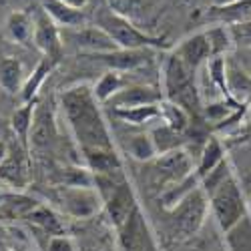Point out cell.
Returning a JSON list of instances; mask_svg holds the SVG:
<instances>
[{
    "instance_id": "9c48e42d",
    "label": "cell",
    "mask_w": 251,
    "mask_h": 251,
    "mask_svg": "<svg viewBox=\"0 0 251 251\" xmlns=\"http://www.w3.org/2000/svg\"><path fill=\"white\" fill-rule=\"evenodd\" d=\"M141 203L137 199V193H135L129 179L119 183L107 197H102V211L107 215V219L113 225L115 231L125 225V221L131 217V213Z\"/></svg>"
},
{
    "instance_id": "ffe728a7",
    "label": "cell",
    "mask_w": 251,
    "mask_h": 251,
    "mask_svg": "<svg viewBox=\"0 0 251 251\" xmlns=\"http://www.w3.org/2000/svg\"><path fill=\"white\" fill-rule=\"evenodd\" d=\"M58 58H50V56H43L38 60V65L34 67L32 75L25 78V85L20 89V100L23 102H30L38 99V91L43 87V82L50 76V73L58 67Z\"/></svg>"
},
{
    "instance_id": "7c38bea8",
    "label": "cell",
    "mask_w": 251,
    "mask_h": 251,
    "mask_svg": "<svg viewBox=\"0 0 251 251\" xmlns=\"http://www.w3.org/2000/svg\"><path fill=\"white\" fill-rule=\"evenodd\" d=\"M153 56V49H115L109 52L89 54L87 58H93L95 62L107 67V71L117 73H129L145 67Z\"/></svg>"
},
{
    "instance_id": "d4e9b609",
    "label": "cell",
    "mask_w": 251,
    "mask_h": 251,
    "mask_svg": "<svg viewBox=\"0 0 251 251\" xmlns=\"http://www.w3.org/2000/svg\"><path fill=\"white\" fill-rule=\"evenodd\" d=\"M36 104H38V99L36 100H30V102H23L12 113V117H10V129H12L14 137L18 139L20 147H23L25 151L28 149V137H30V127H32V119H34Z\"/></svg>"
},
{
    "instance_id": "5b68a950",
    "label": "cell",
    "mask_w": 251,
    "mask_h": 251,
    "mask_svg": "<svg viewBox=\"0 0 251 251\" xmlns=\"http://www.w3.org/2000/svg\"><path fill=\"white\" fill-rule=\"evenodd\" d=\"M95 25L107 32L119 49H163L165 40L141 30L133 20L115 14L109 6H102L95 12Z\"/></svg>"
},
{
    "instance_id": "e0dca14e",
    "label": "cell",
    "mask_w": 251,
    "mask_h": 251,
    "mask_svg": "<svg viewBox=\"0 0 251 251\" xmlns=\"http://www.w3.org/2000/svg\"><path fill=\"white\" fill-rule=\"evenodd\" d=\"M205 20L211 25H239L251 20V0H235L225 6H209Z\"/></svg>"
},
{
    "instance_id": "d6a6232c",
    "label": "cell",
    "mask_w": 251,
    "mask_h": 251,
    "mask_svg": "<svg viewBox=\"0 0 251 251\" xmlns=\"http://www.w3.org/2000/svg\"><path fill=\"white\" fill-rule=\"evenodd\" d=\"M199 187V179L195 177V173H191L189 177H185L183 181L171 185V187H167V189H163L159 193V203H161V209L165 211V209H171L175 207L183 197H187L193 189H197Z\"/></svg>"
},
{
    "instance_id": "f1b7e54d",
    "label": "cell",
    "mask_w": 251,
    "mask_h": 251,
    "mask_svg": "<svg viewBox=\"0 0 251 251\" xmlns=\"http://www.w3.org/2000/svg\"><path fill=\"white\" fill-rule=\"evenodd\" d=\"M225 251H251V213L223 233Z\"/></svg>"
},
{
    "instance_id": "7402d4cb",
    "label": "cell",
    "mask_w": 251,
    "mask_h": 251,
    "mask_svg": "<svg viewBox=\"0 0 251 251\" xmlns=\"http://www.w3.org/2000/svg\"><path fill=\"white\" fill-rule=\"evenodd\" d=\"M25 67L14 56L0 58V89L8 95H20V89L25 85Z\"/></svg>"
},
{
    "instance_id": "2e32d148",
    "label": "cell",
    "mask_w": 251,
    "mask_h": 251,
    "mask_svg": "<svg viewBox=\"0 0 251 251\" xmlns=\"http://www.w3.org/2000/svg\"><path fill=\"white\" fill-rule=\"evenodd\" d=\"M80 157L85 161V167L93 175L102 173H115L123 169V159L117 153L115 147H99V149H87L80 151Z\"/></svg>"
},
{
    "instance_id": "d590c367",
    "label": "cell",
    "mask_w": 251,
    "mask_h": 251,
    "mask_svg": "<svg viewBox=\"0 0 251 251\" xmlns=\"http://www.w3.org/2000/svg\"><path fill=\"white\" fill-rule=\"evenodd\" d=\"M127 153L135 161H141V163H151L157 157L155 145H153L149 133H139V135L131 137L127 143Z\"/></svg>"
},
{
    "instance_id": "52a82bcc",
    "label": "cell",
    "mask_w": 251,
    "mask_h": 251,
    "mask_svg": "<svg viewBox=\"0 0 251 251\" xmlns=\"http://www.w3.org/2000/svg\"><path fill=\"white\" fill-rule=\"evenodd\" d=\"M117 243L121 251H163L141 205L125 221V225L117 229Z\"/></svg>"
},
{
    "instance_id": "44dd1931",
    "label": "cell",
    "mask_w": 251,
    "mask_h": 251,
    "mask_svg": "<svg viewBox=\"0 0 251 251\" xmlns=\"http://www.w3.org/2000/svg\"><path fill=\"white\" fill-rule=\"evenodd\" d=\"M225 157H227V153H225L223 141H221L217 135H211V137L207 139L205 147L201 149V153H199V157H197V161H195L193 173H195V177L199 179V183H201V179H203L209 171H213Z\"/></svg>"
},
{
    "instance_id": "603a6c76",
    "label": "cell",
    "mask_w": 251,
    "mask_h": 251,
    "mask_svg": "<svg viewBox=\"0 0 251 251\" xmlns=\"http://www.w3.org/2000/svg\"><path fill=\"white\" fill-rule=\"evenodd\" d=\"M25 219H28L32 225H36L40 231H45L47 235H67L65 233V223L58 217V213H54L50 207L36 203L30 211L25 215Z\"/></svg>"
},
{
    "instance_id": "cb8c5ba5",
    "label": "cell",
    "mask_w": 251,
    "mask_h": 251,
    "mask_svg": "<svg viewBox=\"0 0 251 251\" xmlns=\"http://www.w3.org/2000/svg\"><path fill=\"white\" fill-rule=\"evenodd\" d=\"M147 133H149V137L155 145L157 155H165V153H171L175 149L185 147V135L173 131L171 127H167L163 121H157V125H153Z\"/></svg>"
},
{
    "instance_id": "1f68e13d",
    "label": "cell",
    "mask_w": 251,
    "mask_h": 251,
    "mask_svg": "<svg viewBox=\"0 0 251 251\" xmlns=\"http://www.w3.org/2000/svg\"><path fill=\"white\" fill-rule=\"evenodd\" d=\"M205 38L209 43V49H211V58L213 56H227L235 49L231 32H229V26L225 25H211L209 28L203 30Z\"/></svg>"
},
{
    "instance_id": "6da1fadb",
    "label": "cell",
    "mask_w": 251,
    "mask_h": 251,
    "mask_svg": "<svg viewBox=\"0 0 251 251\" xmlns=\"http://www.w3.org/2000/svg\"><path fill=\"white\" fill-rule=\"evenodd\" d=\"M58 104L78 145V151L115 147L111 129L102 117L100 102L93 95V87H89L87 82L69 87L62 91Z\"/></svg>"
},
{
    "instance_id": "ac0fdd59",
    "label": "cell",
    "mask_w": 251,
    "mask_h": 251,
    "mask_svg": "<svg viewBox=\"0 0 251 251\" xmlns=\"http://www.w3.org/2000/svg\"><path fill=\"white\" fill-rule=\"evenodd\" d=\"M43 10L54 20V25L58 28H80L87 25V14L85 10L73 8L60 0H43Z\"/></svg>"
},
{
    "instance_id": "836d02e7",
    "label": "cell",
    "mask_w": 251,
    "mask_h": 251,
    "mask_svg": "<svg viewBox=\"0 0 251 251\" xmlns=\"http://www.w3.org/2000/svg\"><path fill=\"white\" fill-rule=\"evenodd\" d=\"M104 2L115 14L129 18L133 23L139 18H145L147 10L151 8V0H104Z\"/></svg>"
},
{
    "instance_id": "5bb4252c",
    "label": "cell",
    "mask_w": 251,
    "mask_h": 251,
    "mask_svg": "<svg viewBox=\"0 0 251 251\" xmlns=\"http://www.w3.org/2000/svg\"><path fill=\"white\" fill-rule=\"evenodd\" d=\"M163 100V91L149 85H127L121 91H117L107 102L111 111L117 109H131V107H143V104H157Z\"/></svg>"
},
{
    "instance_id": "277c9868",
    "label": "cell",
    "mask_w": 251,
    "mask_h": 251,
    "mask_svg": "<svg viewBox=\"0 0 251 251\" xmlns=\"http://www.w3.org/2000/svg\"><path fill=\"white\" fill-rule=\"evenodd\" d=\"M207 199H209V219L217 225L221 233H225L227 229H231L247 213H251L249 203L245 199V193L235 173L229 175Z\"/></svg>"
},
{
    "instance_id": "d6986e66",
    "label": "cell",
    "mask_w": 251,
    "mask_h": 251,
    "mask_svg": "<svg viewBox=\"0 0 251 251\" xmlns=\"http://www.w3.org/2000/svg\"><path fill=\"white\" fill-rule=\"evenodd\" d=\"M225 80H227V91L233 100L251 104V73H247L239 62L227 58Z\"/></svg>"
},
{
    "instance_id": "b9f144b4",
    "label": "cell",
    "mask_w": 251,
    "mask_h": 251,
    "mask_svg": "<svg viewBox=\"0 0 251 251\" xmlns=\"http://www.w3.org/2000/svg\"><path fill=\"white\" fill-rule=\"evenodd\" d=\"M235 0H209V4L211 6H225V4H231Z\"/></svg>"
},
{
    "instance_id": "4316f807",
    "label": "cell",
    "mask_w": 251,
    "mask_h": 251,
    "mask_svg": "<svg viewBox=\"0 0 251 251\" xmlns=\"http://www.w3.org/2000/svg\"><path fill=\"white\" fill-rule=\"evenodd\" d=\"M173 247H175V251H225L223 233L217 227L211 233H207L203 227L197 235L185 239V241H179V243H173Z\"/></svg>"
},
{
    "instance_id": "8992f818",
    "label": "cell",
    "mask_w": 251,
    "mask_h": 251,
    "mask_svg": "<svg viewBox=\"0 0 251 251\" xmlns=\"http://www.w3.org/2000/svg\"><path fill=\"white\" fill-rule=\"evenodd\" d=\"M56 201L69 217L85 221L102 211V199L95 187H56Z\"/></svg>"
},
{
    "instance_id": "ba28073f",
    "label": "cell",
    "mask_w": 251,
    "mask_h": 251,
    "mask_svg": "<svg viewBox=\"0 0 251 251\" xmlns=\"http://www.w3.org/2000/svg\"><path fill=\"white\" fill-rule=\"evenodd\" d=\"M195 169L193 157L185 149H175L171 153L157 155L151 161V175H153V185L159 189V193L167 187H171L185 177H189Z\"/></svg>"
},
{
    "instance_id": "f35d334b",
    "label": "cell",
    "mask_w": 251,
    "mask_h": 251,
    "mask_svg": "<svg viewBox=\"0 0 251 251\" xmlns=\"http://www.w3.org/2000/svg\"><path fill=\"white\" fill-rule=\"evenodd\" d=\"M45 251H78L76 243L73 237L69 235H52L47 241V249Z\"/></svg>"
},
{
    "instance_id": "3957f363",
    "label": "cell",
    "mask_w": 251,
    "mask_h": 251,
    "mask_svg": "<svg viewBox=\"0 0 251 251\" xmlns=\"http://www.w3.org/2000/svg\"><path fill=\"white\" fill-rule=\"evenodd\" d=\"M167 235L171 245L197 235L209 221V199L201 187L183 197L175 207L165 209Z\"/></svg>"
},
{
    "instance_id": "74e56055",
    "label": "cell",
    "mask_w": 251,
    "mask_h": 251,
    "mask_svg": "<svg viewBox=\"0 0 251 251\" xmlns=\"http://www.w3.org/2000/svg\"><path fill=\"white\" fill-rule=\"evenodd\" d=\"M229 32H231L235 47L251 49V20H247V23H239V25H231L229 26Z\"/></svg>"
},
{
    "instance_id": "484cf974",
    "label": "cell",
    "mask_w": 251,
    "mask_h": 251,
    "mask_svg": "<svg viewBox=\"0 0 251 251\" xmlns=\"http://www.w3.org/2000/svg\"><path fill=\"white\" fill-rule=\"evenodd\" d=\"M0 181L8 183L14 189H23L28 183V169H26V159L23 153H10L6 161L0 165Z\"/></svg>"
},
{
    "instance_id": "8d00e7d4",
    "label": "cell",
    "mask_w": 251,
    "mask_h": 251,
    "mask_svg": "<svg viewBox=\"0 0 251 251\" xmlns=\"http://www.w3.org/2000/svg\"><path fill=\"white\" fill-rule=\"evenodd\" d=\"M231 173H235L233 171V167H231V161H229L227 157L215 167V169L213 171H209L203 179H201V183H199V187H201V189L205 191V195L209 197V195H211L215 189H217V187L229 177V175H231Z\"/></svg>"
},
{
    "instance_id": "60d3db41",
    "label": "cell",
    "mask_w": 251,
    "mask_h": 251,
    "mask_svg": "<svg viewBox=\"0 0 251 251\" xmlns=\"http://www.w3.org/2000/svg\"><path fill=\"white\" fill-rule=\"evenodd\" d=\"M60 2H65V4H69V6H73V8L82 10V8L89 4V0H60Z\"/></svg>"
},
{
    "instance_id": "9a60e30c",
    "label": "cell",
    "mask_w": 251,
    "mask_h": 251,
    "mask_svg": "<svg viewBox=\"0 0 251 251\" xmlns=\"http://www.w3.org/2000/svg\"><path fill=\"white\" fill-rule=\"evenodd\" d=\"M171 52L191 71H199L205 62L211 58V49H209V43H207L203 30L183 38Z\"/></svg>"
},
{
    "instance_id": "8fae6325",
    "label": "cell",
    "mask_w": 251,
    "mask_h": 251,
    "mask_svg": "<svg viewBox=\"0 0 251 251\" xmlns=\"http://www.w3.org/2000/svg\"><path fill=\"white\" fill-rule=\"evenodd\" d=\"M58 139V129H56V117L54 109L47 102L36 104L34 109V119L30 127V137H28V149L30 151H47Z\"/></svg>"
},
{
    "instance_id": "ab89813d",
    "label": "cell",
    "mask_w": 251,
    "mask_h": 251,
    "mask_svg": "<svg viewBox=\"0 0 251 251\" xmlns=\"http://www.w3.org/2000/svg\"><path fill=\"white\" fill-rule=\"evenodd\" d=\"M10 155V147H8V143L4 139H0V165H2L6 161V157Z\"/></svg>"
},
{
    "instance_id": "e575fe53",
    "label": "cell",
    "mask_w": 251,
    "mask_h": 251,
    "mask_svg": "<svg viewBox=\"0 0 251 251\" xmlns=\"http://www.w3.org/2000/svg\"><path fill=\"white\" fill-rule=\"evenodd\" d=\"M121 89H123V76H121V73H117V71H104V75H100V78L95 82L93 95H95V99L100 104H104Z\"/></svg>"
},
{
    "instance_id": "4dcf8cb0",
    "label": "cell",
    "mask_w": 251,
    "mask_h": 251,
    "mask_svg": "<svg viewBox=\"0 0 251 251\" xmlns=\"http://www.w3.org/2000/svg\"><path fill=\"white\" fill-rule=\"evenodd\" d=\"M159 113H161L159 121H163L167 127H171L173 131L183 133V135H185L187 129H189V125L193 121L185 109H181L179 104H175L171 100H165V99L159 102Z\"/></svg>"
},
{
    "instance_id": "30bf717a",
    "label": "cell",
    "mask_w": 251,
    "mask_h": 251,
    "mask_svg": "<svg viewBox=\"0 0 251 251\" xmlns=\"http://www.w3.org/2000/svg\"><path fill=\"white\" fill-rule=\"evenodd\" d=\"M62 43L73 45L76 50L89 54H99V52H109L119 49L115 45V40L104 32L102 28H99L97 25H85L80 28H69V30H60Z\"/></svg>"
},
{
    "instance_id": "7bdbcfd3",
    "label": "cell",
    "mask_w": 251,
    "mask_h": 251,
    "mask_svg": "<svg viewBox=\"0 0 251 251\" xmlns=\"http://www.w3.org/2000/svg\"><path fill=\"white\" fill-rule=\"evenodd\" d=\"M247 203H251V199H249V201H247Z\"/></svg>"
},
{
    "instance_id": "4fadbf2b",
    "label": "cell",
    "mask_w": 251,
    "mask_h": 251,
    "mask_svg": "<svg viewBox=\"0 0 251 251\" xmlns=\"http://www.w3.org/2000/svg\"><path fill=\"white\" fill-rule=\"evenodd\" d=\"M34 18V34H32V43L34 47L43 52V56H50V58H62V36H60V28L54 25V20L43 10L38 8L36 14H32Z\"/></svg>"
},
{
    "instance_id": "7a4b0ae2",
    "label": "cell",
    "mask_w": 251,
    "mask_h": 251,
    "mask_svg": "<svg viewBox=\"0 0 251 251\" xmlns=\"http://www.w3.org/2000/svg\"><path fill=\"white\" fill-rule=\"evenodd\" d=\"M161 73H163V89H161L163 99L179 104L181 109L189 113L193 121L201 119L203 99L199 93L197 71H191L171 52L165 56Z\"/></svg>"
},
{
    "instance_id": "83f0119b",
    "label": "cell",
    "mask_w": 251,
    "mask_h": 251,
    "mask_svg": "<svg viewBox=\"0 0 251 251\" xmlns=\"http://www.w3.org/2000/svg\"><path fill=\"white\" fill-rule=\"evenodd\" d=\"M6 32L18 45H30L34 34V18L30 12L14 10L6 18Z\"/></svg>"
},
{
    "instance_id": "f546056e",
    "label": "cell",
    "mask_w": 251,
    "mask_h": 251,
    "mask_svg": "<svg viewBox=\"0 0 251 251\" xmlns=\"http://www.w3.org/2000/svg\"><path fill=\"white\" fill-rule=\"evenodd\" d=\"M113 115L123 123L133 125V127H145V125L159 121V117H161L159 102L143 104V107H131V109H117V111H113Z\"/></svg>"
}]
</instances>
